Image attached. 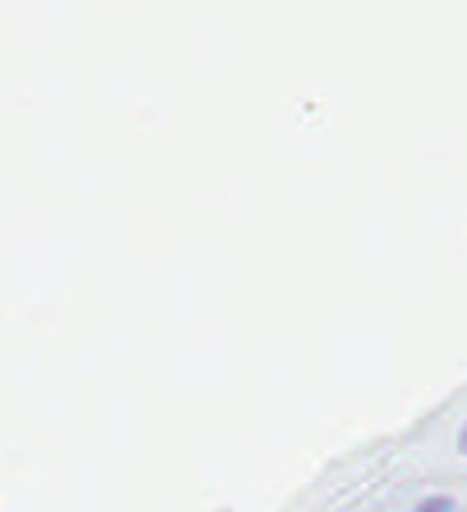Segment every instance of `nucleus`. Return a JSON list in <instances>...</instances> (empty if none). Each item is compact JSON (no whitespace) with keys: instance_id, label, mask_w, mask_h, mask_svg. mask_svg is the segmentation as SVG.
<instances>
[{"instance_id":"obj_1","label":"nucleus","mask_w":467,"mask_h":512,"mask_svg":"<svg viewBox=\"0 0 467 512\" xmlns=\"http://www.w3.org/2000/svg\"><path fill=\"white\" fill-rule=\"evenodd\" d=\"M410 512H455V500L452 496H423Z\"/></svg>"},{"instance_id":"obj_2","label":"nucleus","mask_w":467,"mask_h":512,"mask_svg":"<svg viewBox=\"0 0 467 512\" xmlns=\"http://www.w3.org/2000/svg\"><path fill=\"white\" fill-rule=\"evenodd\" d=\"M458 452L461 455H467V423L461 426V432H458Z\"/></svg>"}]
</instances>
